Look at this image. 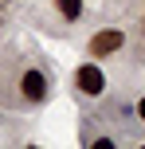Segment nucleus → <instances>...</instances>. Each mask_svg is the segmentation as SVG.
Here are the masks:
<instances>
[{
	"label": "nucleus",
	"mask_w": 145,
	"mask_h": 149,
	"mask_svg": "<svg viewBox=\"0 0 145 149\" xmlns=\"http://www.w3.org/2000/svg\"><path fill=\"white\" fill-rule=\"evenodd\" d=\"M20 94H24V102H31V106L47 102V94H51V82H47V74L39 71V67H28V71L20 74Z\"/></svg>",
	"instance_id": "nucleus-1"
},
{
	"label": "nucleus",
	"mask_w": 145,
	"mask_h": 149,
	"mask_svg": "<svg viewBox=\"0 0 145 149\" xmlns=\"http://www.w3.org/2000/svg\"><path fill=\"white\" fill-rule=\"evenodd\" d=\"M75 86H78V94L98 98L102 90H106V74H102V67H94V63H83V67L75 71Z\"/></svg>",
	"instance_id": "nucleus-2"
},
{
	"label": "nucleus",
	"mask_w": 145,
	"mask_h": 149,
	"mask_svg": "<svg viewBox=\"0 0 145 149\" xmlns=\"http://www.w3.org/2000/svg\"><path fill=\"white\" fill-rule=\"evenodd\" d=\"M122 43H126V36L118 28H106V31H98V36L86 43V55H94V59H106V55H118L122 51Z\"/></svg>",
	"instance_id": "nucleus-3"
},
{
	"label": "nucleus",
	"mask_w": 145,
	"mask_h": 149,
	"mask_svg": "<svg viewBox=\"0 0 145 149\" xmlns=\"http://www.w3.org/2000/svg\"><path fill=\"white\" fill-rule=\"evenodd\" d=\"M55 8H59V16H63L67 24L83 20V0H55Z\"/></svg>",
	"instance_id": "nucleus-4"
},
{
	"label": "nucleus",
	"mask_w": 145,
	"mask_h": 149,
	"mask_svg": "<svg viewBox=\"0 0 145 149\" xmlns=\"http://www.w3.org/2000/svg\"><path fill=\"white\" fill-rule=\"evenodd\" d=\"M137 118H141V122H145V94H141V98H137Z\"/></svg>",
	"instance_id": "nucleus-5"
}]
</instances>
